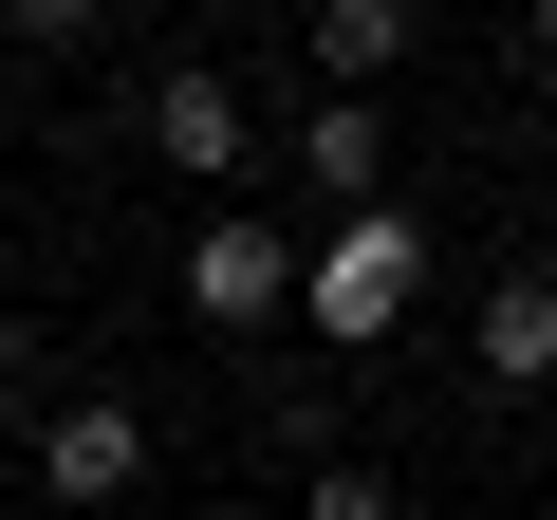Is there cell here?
I'll use <instances>...</instances> for the list:
<instances>
[{
  "label": "cell",
  "mask_w": 557,
  "mask_h": 520,
  "mask_svg": "<svg viewBox=\"0 0 557 520\" xmlns=\"http://www.w3.org/2000/svg\"><path fill=\"white\" fill-rule=\"evenodd\" d=\"M298 186H317V205H372V186H391V75H335V94L298 112Z\"/></svg>",
  "instance_id": "cell-5"
},
{
  "label": "cell",
  "mask_w": 557,
  "mask_h": 520,
  "mask_svg": "<svg viewBox=\"0 0 557 520\" xmlns=\"http://www.w3.org/2000/svg\"><path fill=\"white\" fill-rule=\"evenodd\" d=\"M149 465H168V446H149L131 391H57V409H38V483H57V502H131Z\"/></svg>",
  "instance_id": "cell-3"
},
{
  "label": "cell",
  "mask_w": 557,
  "mask_h": 520,
  "mask_svg": "<svg viewBox=\"0 0 557 520\" xmlns=\"http://www.w3.org/2000/svg\"><path fill=\"white\" fill-rule=\"evenodd\" d=\"M168 280H186V317H205V335H278V317H298V242H278V223L223 186V205L186 223V260H168Z\"/></svg>",
  "instance_id": "cell-2"
},
{
  "label": "cell",
  "mask_w": 557,
  "mask_h": 520,
  "mask_svg": "<svg viewBox=\"0 0 557 520\" xmlns=\"http://www.w3.org/2000/svg\"><path fill=\"white\" fill-rule=\"evenodd\" d=\"M409 317H428V223L372 186V205H335V223L298 242V335H317V354H391Z\"/></svg>",
  "instance_id": "cell-1"
},
{
  "label": "cell",
  "mask_w": 557,
  "mask_h": 520,
  "mask_svg": "<svg viewBox=\"0 0 557 520\" xmlns=\"http://www.w3.org/2000/svg\"><path fill=\"white\" fill-rule=\"evenodd\" d=\"M0 409H20V317H0Z\"/></svg>",
  "instance_id": "cell-9"
},
{
  "label": "cell",
  "mask_w": 557,
  "mask_h": 520,
  "mask_svg": "<svg viewBox=\"0 0 557 520\" xmlns=\"http://www.w3.org/2000/svg\"><path fill=\"white\" fill-rule=\"evenodd\" d=\"M428 0H317V75H409Z\"/></svg>",
  "instance_id": "cell-7"
},
{
  "label": "cell",
  "mask_w": 557,
  "mask_h": 520,
  "mask_svg": "<svg viewBox=\"0 0 557 520\" xmlns=\"http://www.w3.org/2000/svg\"><path fill=\"white\" fill-rule=\"evenodd\" d=\"M94 20H112V0H0V38H38V57H57V38H94Z\"/></svg>",
  "instance_id": "cell-8"
},
{
  "label": "cell",
  "mask_w": 557,
  "mask_h": 520,
  "mask_svg": "<svg viewBox=\"0 0 557 520\" xmlns=\"http://www.w3.org/2000/svg\"><path fill=\"white\" fill-rule=\"evenodd\" d=\"M465 354H483V391H557V260H502L483 317H465Z\"/></svg>",
  "instance_id": "cell-6"
},
{
  "label": "cell",
  "mask_w": 557,
  "mask_h": 520,
  "mask_svg": "<svg viewBox=\"0 0 557 520\" xmlns=\"http://www.w3.org/2000/svg\"><path fill=\"white\" fill-rule=\"evenodd\" d=\"M539 75H557V0H539Z\"/></svg>",
  "instance_id": "cell-10"
},
{
  "label": "cell",
  "mask_w": 557,
  "mask_h": 520,
  "mask_svg": "<svg viewBox=\"0 0 557 520\" xmlns=\"http://www.w3.org/2000/svg\"><path fill=\"white\" fill-rule=\"evenodd\" d=\"M149 149H168L186 186H242V168H260V94H223V75L186 57V75H149Z\"/></svg>",
  "instance_id": "cell-4"
}]
</instances>
